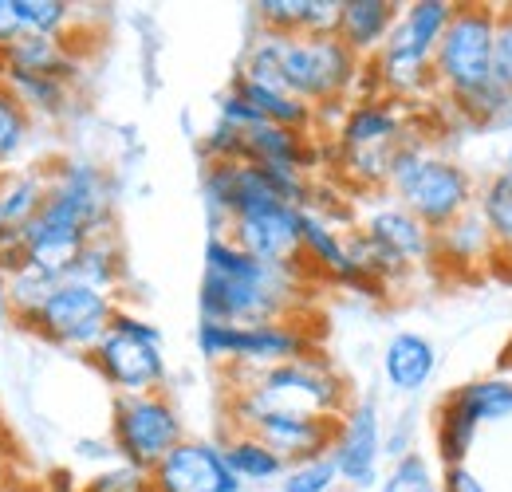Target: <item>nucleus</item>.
Listing matches in <instances>:
<instances>
[{"instance_id":"1","label":"nucleus","mask_w":512,"mask_h":492,"mask_svg":"<svg viewBox=\"0 0 512 492\" xmlns=\"http://www.w3.org/2000/svg\"><path fill=\"white\" fill-rule=\"evenodd\" d=\"M115 233V193L111 178L83 158L48 162V193L40 213L16 233V241L0 252L4 272L16 264H32L67 280V268L87 241Z\"/></svg>"},{"instance_id":"2","label":"nucleus","mask_w":512,"mask_h":492,"mask_svg":"<svg viewBox=\"0 0 512 492\" xmlns=\"http://www.w3.org/2000/svg\"><path fill=\"white\" fill-rule=\"evenodd\" d=\"M308 272L300 268H276L237 248L225 233H213L205 241V268H201V292L197 308L205 323H284L300 319Z\"/></svg>"},{"instance_id":"3","label":"nucleus","mask_w":512,"mask_h":492,"mask_svg":"<svg viewBox=\"0 0 512 492\" xmlns=\"http://www.w3.org/2000/svg\"><path fill=\"white\" fill-rule=\"evenodd\" d=\"M233 378L237 386L229 394V430L260 410H300L320 418H343L351 410V390L343 374L320 351L268 370H233Z\"/></svg>"},{"instance_id":"4","label":"nucleus","mask_w":512,"mask_h":492,"mask_svg":"<svg viewBox=\"0 0 512 492\" xmlns=\"http://www.w3.org/2000/svg\"><path fill=\"white\" fill-rule=\"evenodd\" d=\"M386 193L402 209H410L430 233H442L477 205L473 174L446 154L430 150V142L418 134H406L398 142L386 174Z\"/></svg>"},{"instance_id":"5","label":"nucleus","mask_w":512,"mask_h":492,"mask_svg":"<svg viewBox=\"0 0 512 492\" xmlns=\"http://www.w3.org/2000/svg\"><path fill=\"white\" fill-rule=\"evenodd\" d=\"M367 63L359 60L335 32L331 36H284L280 44V79L300 103L316 115L323 107H347L363 95Z\"/></svg>"},{"instance_id":"6","label":"nucleus","mask_w":512,"mask_h":492,"mask_svg":"<svg viewBox=\"0 0 512 492\" xmlns=\"http://www.w3.org/2000/svg\"><path fill=\"white\" fill-rule=\"evenodd\" d=\"M201 193H205L217 233H225V225L233 217H245L264 205L284 201L296 209H312V197H316L308 174L272 170V166H256V162H205Z\"/></svg>"},{"instance_id":"7","label":"nucleus","mask_w":512,"mask_h":492,"mask_svg":"<svg viewBox=\"0 0 512 492\" xmlns=\"http://www.w3.org/2000/svg\"><path fill=\"white\" fill-rule=\"evenodd\" d=\"M493 40L497 8L493 4H457L446 36L434 52V79L453 103L481 95L493 83Z\"/></svg>"},{"instance_id":"8","label":"nucleus","mask_w":512,"mask_h":492,"mask_svg":"<svg viewBox=\"0 0 512 492\" xmlns=\"http://www.w3.org/2000/svg\"><path fill=\"white\" fill-rule=\"evenodd\" d=\"M87 359L115 394H154L166 386L162 331L150 319H138L134 311H115L107 335Z\"/></svg>"},{"instance_id":"9","label":"nucleus","mask_w":512,"mask_h":492,"mask_svg":"<svg viewBox=\"0 0 512 492\" xmlns=\"http://www.w3.org/2000/svg\"><path fill=\"white\" fill-rule=\"evenodd\" d=\"M197 351L209 363L233 370H268L276 363H292L304 355H316V339L300 319L284 323H253V327H233V323H197Z\"/></svg>"},{"instance_id":"10","label":"nucleus","mask_w":512,"mask_h":492,"mask_svg":"<svg viewBox=\"0 0 512 492\" xmlns=\"http://www.w3.org/2000/svg\"><path fill=\"white\" fill-rule=\"evenodd\" d=\"M178 441H186V422L166 390L154 394H115L111 406V445L123 465L150 473Z\"/></svg>"},{"instance_id":"11","label":"nucleus","mask_w":512,"mask_h":492,"mask_svg":"<svg viewBox=\"0 0 512 492\" xmlns=\"http://www.w3.org/2000/svg\"><path fill=\"white\" fill-rule=\"evenodd\" d=\"M115 311H119L115 296L95 292V288L75 284V280H64L40 308L32 311L28 319H20L16 327H24V331H32L44 343H56L64 351L91 355L95 343L107 335Z\"/></svg>"},{"instance_id":"12","label":"nucleus","mask_w":512,"mask_h":492,"mask_svg":"<svg viewBox=\"0 0 512 492\" xmlns=\"http://www.w3.org/2000/svg\"><path fill=\"white\" fill-rule=\"evenodd\" d=\"M225 237L264 264L312 272L304 260V209H296V205L276 201V205L253 209L245 217H233L225 225Z\"/></svg>"},{"instance_id":"13","label":"nucleus","mask_w":512,"mask_h":492,"mask_svg":"<svg viewBox=\"0 0 512 492\" xmlns=\"http://www.w3.org/2000/svg\"><path fill=\"white\" fill-rule=\"evenodd\" d=\"M150 492H245V485L225 465L221 441L186 437L150 469Z\"/></svg>"},{"instance_id":"14","label":"nucleus","mask_w":512,"mask_h":492,"mask_svg":"<svg viewBox=\"0 0 512 492\" xmlns=\"http://www.w3.org/2000/svg\"><path fill=\"white\" fill-rule=\"evenodd\" d=\"M233 430L256 433L268 449H276L288 465L331 457V445L339 437V418H320V414H300V410H260L245 418Z\"/></svg>"},{"instance_id":"15","label":"nucleus","mask_w":512,"mask_h":492,"mask_svg":"<svg viewBox=\"0 0 512 492\" xmlns=\"http://www.w3.org/2000/svg\"><path fill=\"white\" fill-rule=\"evenodd\" d=\"M331 461L339 481L355 489L379 485V461H383V422L375 398L351 402V410L339 418V437L331 445Z\"/></svg>"},{"instance_id":"16","label":"nucleus","mask_w":512,"mask_h":492,"mask_svg":"<svg viewBox=\"0 0 512 492\" xmlns=\"http://www.w3.org/2000/svg\"><path fill=\"white\" fill-rule=\"evenodd\" d=\"M406 134H410V126H406V103L386 99V95H363V99L347 103V111L339 115V126H335L339 154L398 146Z\"/></svg>"},{"instance_id":"17","label":"nucleus","mask_w":512,"mask_h":492,"mask_svg":"<svg viewBox=\"0 0 512 492\" xmlns=\"http://www.w3.org/2000/svg\"><path fill=\"white\" fill-rule=\"evenodd\" d=\"M304 260L312 272H320L327 280L351 288V292H367L375 300H383L386 288L375 284L355 260H351V248H347V233H339L327 217H320L316 209H304Z\"/></svg>"},{"instance_id":"18","label":"nucleus","mask_w":512,"mask_h":492,"mask_svg":"<svg viewBox=\"0 0 512 492\" xmlns=\"http://www.w3.org/2000/svg\"><path fill=\"white\" fill-rule=\"evenodd\" d=\"M453 0H414L402 8L390 40L379 56L402 63H434V52L446 36L449 20H453Z\"/></svg>"},{"instance_id":"19","label":"nucleus","mask_w":512,"mask_h":492,"mask_svg":"<svg viewBox=\"0 0 512 492\" xmlns=\"http://www.w3.org/2000/svg\"><path fill=\"white\" fill-rule=\"evenodd\" d=\"M359 233L367 241H375L386 256H394L402 268H418V264L434 260V233L398 201H386L379 209H371Z\"/></svg>"},{"instance_id":"20","label":"nucleus","mask_w":512,"mask_h":492,"mask_svg":"<svg viewBox=\"0 0 512 492\" xmlns=\"http://www.w3.org/2000/svg\"><path fill=\"white\" fill-rule=\"evenodd\" d=\"M398 16H402V4H394V0H339L335 36H339L359 60L371 63L386 48V40H390Z\"/></svg>"},{"instance_id":"21","label":"nucleus","mask_w":512,"mask_h":492,"mask_svg":"<svg viewBox=\"0 0 512 492\" xmlns=\"http://www.w3.org/2000/svg\"><path fill=\"white\" fill-rule=\"evenodd\" d=\"M241 138H245V162L272 166V170H296V174H308L316 166V146H312V134L304 130L253 123L241 130Z\"/></svg>"},{"instance_id":"22","label":"nucleus","mask_w":512,"mask_h":492,"mask_svg":"<svg viewBox=\"0 0 512 492\" xmlns=\"http://www.w3.org/2000/svg\"><path fill=\"white\" fill-rule=\"evenodd\" d=\"M4 71H24V75H56L67 83H79L83 60L75 52V44L56 40V36H32L24 32L20 40H12L0 52V75Z\"/></svg>"},{"instance_id":"23","label":"nucleus","mask_w":512,"mask_h":492,"mask_svg":"<svg viewBox=\"0 0 512 492\" xmlns=\"http://www.w3.org/2000/svg\"><path fill=\"white\" fill-rule=\"evenodd\" d=\"M434 370H438V347L426 335H418V331L390 335V343L383 351V378L390 390L418 394V390H426Z\"/></svg>"},{"instance_id":"24","label":"nucleus","mask_w":512,"mask_h":492,"mask_svg":"<svg viewBox=\"0 0 512 492\" xmlns=\"http://www.w3.org/2000/svg\"><path fill=\"white\" fill-rule=\"evenodd\" d=\"M221 453H225V465L233 469V477L249 489V485H280V477L288 473V461L268 449L256 433L249 430H229L221 441Z\"/></svg>"},{"instance_id":"25","label":"nucleus","mask_w":512,"mask_h":492,"mask_svg":"<svg viewBox=\"0 0 512 492\" xmlns=\"http://www.w3.org/2000/svg\"><path fill=\"white\" fill-rule=\"evenodd\" d=\"M229 91L253 107L260 123H276V126H288V130H304V134L316 130V111L308 103H300L284 87H264V83H253L245 75H233V87Z\"/></svg>"},{"instance_id":"26","label":"nucleus","mask_w":512,"mask_h":492,"mask_svg":"<svg viewBox=\"0 0 512 492\" xmlns=\"http://www.w3.org/2000/svg\"><path fill=\"white\" fill-rule=\"evenodd\" d=\"M485 260H497V248H493L485 221L477 217V209H469L442 233H434V264L469 268V264H485Z\"/></svg>"},{"instance_id":"27","label":"nucleus","mask_w":512,"mask_h":492,"mask_svg":"<svg viewBox=\"0 0 512 492\" xmlns=\"http://www.w3.org/2000/svg\"><path fill=\"white\" fill-rule=\"evenodd\" d=\"M48 166H12L0 170V217L12 233H20L44 205Z\"/></svg>"},{"instance_id":"28","label":"nucleus","mask_w":512,"mask_h":492,"mask_svg":"<svg viewBox=\"0 0 512 492\" xmlns=\"http://www.w3.org/2000/svg\"><path fill=\"white\" fill-rule=\"evenodd\" d=\"M67 280H75V284H87V288H95V292L115 296V292L123 288V280H127V256H123L119 237H115V233H107V237L87 241L83 252L75 256V264L67 268Z\"/></svg>"},{"instance_id":"29","label":"nucleus","mask_w":512,"mask_h":492,"mask_svg":"<svg viewBox=\"0 0 512 492\" xmlns=\"http://www.w3.org/2000/svg\"><path fill=\"white\" fill-rule=\"evenodd\" d=\"M4 83L20 95L32 119H67L75 111V83L56 75H24V71H4Z\"/></svg>"},{"instance_id":"30","label":"nucleus","mask_w":512,"mask_h":492,"mask_svg":"<svg viewBox=\"0 0 512 492\" xmlns=\"http://www.w3.org/2000/svg\"><path fill=\"white\" fill-rule=\"evenodd\" d=\"M449 398L477 422H501L512 418V378L505 374H493V378H477V382H465L457 390H449Z\"/></svg>"},{"instance_id":"31","label":"nucleus","mask_w":512,"mask_h":492,"mask_svg":"<svg viewBox=\"0 0 512 492\" xmlns=\"http://www.w3.org/2000/svg\"><path fill=\"white\" fill-rule=\"evenodd\" d=\"M477 217L485 221L497 256H512V174L501 170L477 189Z\"/></svg>"},{"instance_id":"32","label":"nucleus","mask_w":512,"mask_h":492,"mask_svg":"<svg viewBox=\"0 0 512 492\" xmlns=\"http://www.w3.org/2000/svg\"><path fill=\"white\" fill-rule=\"evenodd\" d=\"M477 422L453 402V398H442L438 402V414H434V449H438V457H442V465H465V457H469V449H473V441H477Z\"/></svg>"},{"instance_id":"33","label":"nucleus","mask_w":512,"mask_h":492,"mask_svg":"<svg viewBox=\"0 0 512 492\" xmlns=\"http://www.w3.org/2000/svg\"><path fill=\"white\" fill-rule=\"evenodd\" d=\"M32 123L36 119L28 115V107L20 103V95L0 75V170H12L24 158L28 138H32Z\"/></svg>"},{"instance_id":"34","label":"nucleus","mask_w":512,"mask_h":492,"mask_svg":"<svg viewBox=\"0 0 512 492\" xmlns=\"http://www.w3.org/2000/svg\"><path fill=\"white\" fill-rule=\"evenodd\" d=\"M64 284V276L56 272H44V268H32V264H16L8 272V304H12V323L28 319L32 311L40 308L56 288Z\"/></svg>"},{"instance_id":"35","label":"nucleus","mask_w":512,"mask_h":492,"mask_svg":"<svg viewBox=\"0 0 512 492\" xmlns=\"http://www.w3.org/2000/svg\"><path fill=\"white\" fill-rule=\"evenodd\" d=\"M20 24L32 36H56L71 44V28H79V12L67 0H16Z\"/></svg>"},{"instance_id":"36","label":"nucleus","mask_w":512,"mask_h":492,"mask_svg":"<svg viewBox=\"0 0 512 492\" xmlns=\"http://www.w3.org/2000/svg\"><path fill=\"white\" fill-rule=\"evenodd\" d=\"M379 492H442V481L434 477V465L426 461V453H402L394 457L390 473L379 481Z\"/></svg>"},{"instance_id":"37","label":"nucleus","mask_w":512,"mask_h":492,"mask_svg":"<svg viewBox=\"0 0 512 492\" xmlns=\"http://www.w3.org/2000/svg\"><path fill=\"white\" fill-rule=\"evenodd\" d=\"M335 485H339L335 461L331 457H316V461L288 465V473L280 477V489L276 492H331Z\"/></svg>"},{"instance_id":"38","label":"nucleus","mask_w":512,"mask_h":492,"mask_svg":"<svg viewBox=\"0 0 512 492\" xmlns=\"http://www.w3.org/2000/svg\"><path fill=\"white\" fill-rule=\"evenodd\" d=\"M260 32L272 36H300L304 32V0H260L253 4Z\"/></svg>"},{"instance_id":"39","label":"nucleus","mask_w":512,"mask_h":492,"mask_svg":"<svg viewBox=\"0 0 512 492\" xmlns=\"http://www.w3.org/2000/svg\"><path fill=\"white\" fill-rule=\"evenodd\" d=\"M79 492H150V473L134 469V465H111L103 473H95Z\"/></svg>"},{"instance_id":"40","label":"nucleus","mask_w":512,"mask_h":492,"mask_svg":"<svg viewBox=\"0 0 512 492\" xmlns=\"http://www.w3.org/2000/svg\"><path fill=\"white\" fill-rule=\"evenodd\" d=\"M493 83L512 95V4L497 8V40H493Z\"/></svg>"},{"instance_id":"41","label":"nucleus","mask_w":512,"mask_h":492,"mask_svg":"<svg viewBox=\"0 0 512 492\" xmlns=\"http://www.w3.org/2000/svg\"><path fill=\"white\" fill-rule=\"evenodd\" d=\"M469 119H477V123H497L501 115H509L512 111V95L501 87V83H489L481 95H473V99H465V103H457Z\"/></svg>"},{"instance_id":"42","label":"nucleus","mask_w":512,"mask_h":492,"mask_svg":"<svg viewBox=\"0 0 512 492\" xmlns=\"http://www.w3.org/2000/svg\"><path fill=\"white\" fill-rule=\"evenodd\" d=\"M438 481H442V492H489L469 465H449V469H442Z\"/></svg>"},{"instance_id":"43","label":"nucleus","mask_w":512,"mask_h":492,"mask_svg":"<svg viewBox=\"0 0 512 492\" xmlns=\"http://www.w3.org/2000/svg\"><path fill=\"white\" fill-rule=\"evenodd\" d=\"M24 36V24H20V8L16 0H0V52Z\"/></svg>"},{"instance_id":"44","label":"nucleus","mask_w":512,"mask_h":492,"mask_svg":"<svg viewBox=\"0 0 512 492\" xmlns=\"http://www.w3.org/2000/svg\"><path fill=\"white\" fill-rule=\"evenodd\" d=\"M12 469H16V457H12V445H8V437L0 441V492H8L16 481H12Z\"/></svg>"},{"instance_id":"45","label":"nucleus","mask_w":512,"mask_h":492,"mask_svg":"<svg viewBox=\"0 0 512 492\" xmlns=\"http://www.w3.org/2000/svg\"><path fill=\"white\" fill-rule=\"evenodd\" d=\"M12 323V304H8V272H4V260H0V331Z\"/></svg>"},{"instance_id":"46","label":"nucleus","mask_w":512,"mask_h":492,"mask_svg":"<svg viewBox=\"0 0 512 492\" xmlns=\"http://www.w3.org/2000/svg\"><path fill=\"white\" fill-rule=\"evenodd\" d=\"M501 370H505V374H512V339L505 343V351H501Z\"/></svg>"},{"instance_id":"47","label":"nucleus","mask_w":512,"mask_h":492,"mask_svg":"<svg viewBox=\"0 0 512 492\" xmlns=\"http://www.w3.org/2000/svg\"><path fill=\"white\" fill-rule=\"evenodd\" d=\"M8 492H36V489H32V485H12Z\"/></svg>"},{"instance_id":"48","label":"nucleus","mask_w":512,"mask_h":492,"mask_svg":"<svg viewBox=\"0 0 512 492\" xmlns=\"http://www.w3.org/2000/svg\"><path fill=\"white\" fill-rule=\"evenodd\" d=\"M4 437H8V430H4V418H0V441H4Z\"/></svg>"},{"instance_id":"49","label":"nucleus","mask_w":512,"mask_h":492,"mask_svg":"<svg viewBox=\"0 0 512 492\" xmlns=\"http://www.w3.org/2000/svg\"><path fill=\"white\" fill-rule=\"evenodd\" d=\"M509 174H512V150H509Z\"/></svg>"}]
</instances>
